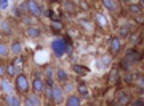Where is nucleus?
<instances>
[{
	"label": "nucleus",
	"mask_w": 144,
	"mask_h": 106,
	"mask_svg": "<svg viewBox=\"0 0 144 106\" xmlns=\"http://www.w3.org/2000/svg\"><path fill=\"white\" fill-rule=\"evenodd\" d=\"M29 99L32 100V103L33 104V106H40V101H39V100L38 99L36 96H35L33 95H31L30 97H29Z\"/></svg>",
	"instance_id": "nucleus-18"
},
{
	"label": "nucleus",
	"mask_w": 144,
	"mask_h": 106,
	"mask_svg": "<svg viewBox=\"0 0 144 106\" xmlns=\"http://www.w3.org/2000/svg\"><path fill=\"white\" fill-rule=\"evenodd\" d=\"M80 101L75 96H71L67 101L66 106H79Z\"/></svg>",
	"instance_id": "nucleus-7"
},
{
	"label": "nucleus",
	"mask_w": 144,
	"mask_h": 106,
	"mask_svg": "<svg viewBox=\"0 0 144 106\" xmlns=\"http://www.w3.org/2000/svg\"><path fill=\"white\" fill-rule=\"evenodd\" d=\"M6 101L9 106H12L13 102V97L11 95H7L6 98Z\"/></svg>",
	"instance_id": "nucleus-27"
},
{
	"label": "nucleus",
	"mask_w": 144,
	"mask_h": 106,
	"mask_svg": "<svg viewBox=\"0 0 144 106\" xmlns=\"http://www.w3.org/2000/svg\"><path fill=\"white\" fill-rule=\"evenodd\" d=\"M47 86H51L53 84V81L52 80V79H48L47 81Z\"/></svg>",
	"instance_id": "nucleus-34"
},
{
	"label": "nucleus",
	"mask_w": 144,
	"mask_h": 106,
	"mask_svg": "<svg viewBox=\"0 0 144 106\" xmlns=\"http://www.w3.org/2000/svg\"><path fill=\"white\" fill-rule=\"evenodd\" d=\"M3 74V68L1 67V66L0 65V76H2Z\"/></svg>",
	"instance_id": "nucleus-35"
},
{
	"label": "nucleus",
	"mask_w": 144,
	"mask_h": 106,
	"mask_svg": "<svg viewBox=\"0 0 144 106\" xmlns=\"http://www.w3.org/2000/svg\"><path fill=\"white\" fill-rule=\"evenodd\" d=\"M136 21L139 23H144V17H141V16H139V17H136Z\"/></svg>",
	"instance_id": "nucleus-33"
},
{
	"label": "nucleus",
	"mask_w": 144,
	"mask_h": 106,
	"mask_svg": "<svg viewBox=\"0 0 144 106\" xmlns=\"http://www.w3.org/2000/svg\"><path fill=\"white\" fill-rule=\"evenodd\" d=\"M52 49L54 51V53L56 56L61 57L64 55V52L65 50V43L64 40L61 39H58L53 41L52 44Z\"/></svg>",
	"instance_id": "nucleus-1"
},
{
	"label": "nucleus",
	"mask_w": 144,
	"mask_h": 106,
	"mask_svg": "<svg viewBox=\"0 0 144 106\" xmlns=\"http://www.w3.org/2000/svg\"><path fill=\"white\" fill-rule=\"evenodd\" d=\"M104 6H105V7L110 10H112L115 7V4L112 1H110V0H105L103 1Z\"/></svg>",
	"instance_id": "nucleus-16"
},
{
	"label": "nucleus",
	"mask_w": 144,
	"mask_h": 106,
	"mask_svg": "<svg viewBox=\"0 0 144 106\" xmlns=\"http://www.w3.org/2000/svg\"><path fill=\"white\" fill-rule=\"evenodd\" d=\"M52 27L55 30H61L63 28V25L59 21H53L52 23Z\"/></svg>",
	"instance_id": "nucleus-20"
},
{
	"label": "nucleus",
	"mask_w": 144,
	"mask_h": 106,
	"mask_svg": "<svg viewBox=\"0 0 144 106\" xmlns=\"http://www.w3.org/2000/svg\"><path fill=\"white\" fill-rule=\"evenodd\" d=\"M1 88L5 92L10 93L12 92V86L6 80H3L1 81Z\"/></svg>",
	"instance_id": "nucleus-10"
},
{
	"label": "nucleus",
	"mask_w": 144,
	"mask_h": 106,
	"mask_svg": "<svg viewBox=\"0 0 144 106\" xmlns=\"http://www.w3.org/2000/svg\"><path fill=\"white\" fill-rule=\"evenodd\" d=\"M53 98L56 102H61L62 100V93L59 88L55 87L53 90Z\"/></svg>",
	"instance_id": "nucleus-6"
},
{
	"label": "nucleus",
	"mask_w": 144,
	"mask_h": 106,
	"mask_svg": "<svg viewBox=\"0 0 144 106\" xmlns=\"http://www.w3.org/2000/svg\"><path fill=\"white\" fill-rule=\"evenodd\" d=\"M78 92L81 95H85L87 93V87L84 84H81L78 86Z\"/></svg>",
	"instance_id": "nucleus-19"
},
{
	"label": "nucleus",
	"mask_w": 144,
	"mask_h": 106,
	"mask_svg": "<svg viewBox=\"0 0 144 106\" xmlns=\"http://www.w3.org/2000/svg\"><path fill=\"white\" fill-rule=\"evenodd\" d=\"M12 106H20V101L16 97H13Z\"/></svg>",
	"instance_id": "nucleus-29"
},
{
	"label": "nucleus",
	"mask_w": 144,
	"mask_h": 106,
	"mask_svg": "<svg viewBox=\"0 0 144 106\" xmlns=\"http://www.w3.org/2000/svg\"><path fill=\"white\" fill-rule=\"evenodd\" d=\"M117 98V106H127L129 101L130 98L127 94L124 92H119L116 96Z\"/></svg>",
	"instance_id": "nucleus-3"
},
{
	"label": "nucleus",
	"mask_w": 144,
	"mask_h": 106,
	"mask_svg": "<svg viewBox=\"0 0 144 106\" xmlns=\"http://www.w3.org/2000/svg\"><path fill=\"white\" fill-rule=\"evenodd\" d=\"M1 34H0V39H1Z\"/></svg>",
	"instance_id": "nucleus-37"
},
{
	"label": "nucleus",
	"mask_w": 144,
	"mask_h": 106,
	"mask_svg": "<svg viewBox=\"0 0 144 106\" xmlns=\"http://www.w3.org/2000/svg\"><path fill=\"white\" fill-rule=\"evenodd\" d=\"M132 106H144V103L140 100H137L133 103Z\"/></svg>",
	"instance_id": "nucleus-31"
},
{
	"label": "nucleus",
	"mask_w": 144,
	"mask_h": 106,
	"mask_svg": "<svg viewBox=\"0 0 144 106\" xmlns=\"http://www.w3.org/2000/svg\"><path fill=\"white\" fill-rule=\"evenodd\" d=\"M33 86L35 90H36L37 92H41L43 89V83L41 80L36 79L33 82Z\"/></svg>",
	"instance_id": "nucleus-11"
},
{
	"label": "nucleus",
	"mask_w": 144,
	"mask_h": 106,
	"mask_svg": "<svg viewBox=\"0 0 144 106\" xmlns=\"http://www.w3.org/2000/svg\"><path fill=\"white\" fill-rule=\"evenodd\" d=\"M12 52L15 54H19L21 51V45L20 43H15L12 45Z\"/></svg>",
	"instance_id": "nucleus-14"
},
{
	"label": "nucleus",
	"mask_w": 144,
	"mask_h": 106,
	"mask_svg": "<svg viewBox=\"0 0 144 106\" xmlns=\"http://www.w3.org/2000/svg\"><path fill=\"white\" fill-rule=\"evenodd\" d=\"M130 11L134 13H139L140 11V8L137 5H136V4H132L131 5L130 7Z\"/></svg>",
	"instance_id": "nucleus-22"
},
{
	"label": "nucleus",
	"mask_w": 144,
	"mask_h": 106,
	"mask_svg": "<svg viewBox=\"0 0 144 106\" xmlns=\"http://www.w3.org/2000/svg\"><path fill=\"white\" fill-rule=\"evenodd\" d=\"M58 77L60 80H65L67 78V74L63 70L59 69L58 71Z\"/></svg>",
	"instance_id": "nucleus-17"
},
{
	"label": "nucleus",
	"mask_w": 144,
	"mask_h": 106,
	"mask_svg": "<svg viewBox=\"0 0 144 106\" xmlns=\"http://www.w3.org/2000/svg\"><path fill=\"white\" fill-rule=\"evenodd\" d=\"M96 19L99 22V23L101 25V26H105L107 25V20L105 17H104L103 15L100 14V13H98L96 15Z\"/></svg>",
	"instance_id": "nucleus-15"
},
{
	"label": "nucleus",
	"mask_w": 144,
	"mask_h": 106,
	"mask_svg": "<svg viewBox=\"0 0 144 106\" xmlns=\"http://www.w3.org/2000/svg\"><path fill=\"white\" fill-rule=\"evenodd\" d=\"M137 84L141 88H144V76H140L137 78Z\"/></svg>",
	"instance_id": "nucleus-23"
},
{
	"label": "nucleus",
	"mask_w": 144,
	"mask_h": 106,
	"mask_svg": "<svg viewBox=\"0 0 144 106\" xmlns=\"http://www.w3.org/2000/svg\"><path fill=\"white\" fill-rule=\"evenodd\" d=\"M8 6V1L7 0H0V8L6 9Z\"/></svg>",
	"instance_id": "nucleus-25"
},
{
	"label": "nucleus",
	"mask_w": 144,
	"mask_h": 106,
	"mask_svg": "<svg viewBox=\"0 0 144 106\" xmlns=\"http://www.w3.org/2000/svg\"><path fill=\"white\" fill-rule=\"evenodd\" d=\"M25 104L26 106H33V104L32 103V100L29 98H26L25 100Z\"/></svg>",
	"instance_id": "nucleus-32"
},
{
	"label": "nucleus",
	"mask_w": 144,
	"mask_h": 106,
	"mask_svg": "<svg viewBox=\"0 0 144 106\" xmlns=\"http://www.w3.org/2000/svg\"><path fill=\"white\" fill-rule=\"evenodd\" d=\"M1 28L2 29V31L4 32V33H6V34H10L12 33V30L10 28V26L9 25V24L6 21L1 22Z\"/></svg>",
	"instance_id": "nucleus-12"
},
{
	"label": "nucleus",
	"mask_w": 144,
	"mask_h": 106,
	"mask_svg": "<svg viewBox=\"0 0 144 106\" xmlns=\"http://www.w3.org/2000/svg\"><path fill=\"white\" fill-rule=\"evenodd\" d=\"M17 84L18 88L22 90V91H26L28 89L29 84L27 80L26 77L23 74L19 75L17 78Z\"/></svg>",
	"instance_id": "nucleus-4"
},
{
	"label": "nucleus",
	"mask_w": 144,
	"mask_h": 106,
	"mask_svg": "<svg viewBox=\"0 0 144 106\" xmlns=\"http://www.w3.org/2000/svg\"><path fill=\"white\" fill-rule=\"evenodd\" d=\"M73 70L77 74L81 75V76H85L87 74V71H89L88 69H86L85 68L79 66V65H75L73 66Z\"/></svg>",
	"instance_id": "nucleus-8"
},
{
	"label": "nucleus",
	"mask_w": 144,
	"mask_h": 106,
	"mask_svg": "<svg viewBox=\"0 0 144 106\" xmlns=\"http://www.w3.org/2000/svg\"><path fill=\"white\" fill-rule=\"evenodd\" d=\"M7 74L10 76H13L15 73V69L14 67L12 64H9L7 67Z\"/></svg>",
	"instance_id": "nucleus-24"
},
{
	"label": "nucleus",
	"mask_w": 144,
	"mask_h": 106,
	"mask_svg": "<svg viewBox=\"0 0 144 106\" xmlns=\"http://www.w3.org/2000/svg\"><path fill=\"white\" fill-rule=\"evenodd\" d=\"M27 6L29 11L35 17H39L41 15V10L38 4L33 1H29L27 2Z\"/></svg>",
	"instance_id": "nucleus-5"
},
{
	"label": "nucleus",
	"mask_w": 144,
	"mask_h": 106,
	"mask_svg": "<svg viewBox=\"0 0 144 106\" xmlns=\"http://www.w3.org/2000/svg\"><path fill=\"white\" fill-rule=\"evenodd\" d=\"M133 77L132 75H127V76H125V81L127 82V83H131V81L133 80Z\"/></svg>",
	"instance_id": "nucleus-30"
},
{
	"label": "nucleus",
	"mask_w": 144,
	"mask_h": 106,
	"mask_svg": "<svg viewBox=\"0 0 144 106\" xmlns=\"http://www.w3.org/2000/svg\"><path fill=\"white\" fill-rule=\"evenodd\" d=\"M111 48L113 51L118 52L120 49V43L118 38H114L111 42Z\"/></svg>",
	"instance_id": "nucleus-13"
},
{
	"label": "nucleus",
	"mask_w": 144,
	"mask_h": 106,
	"mask_svg": "<svg viewBox=\"0 0 144 106\" xmlns=\"http://www.w3.org/2000/svg\"><path fill=\"white\" fill-rule=\"evenodd\" d=\"M139 58H140V56H139V55L137 52L136 50H130L129 52L127 53L125 57L124 58L123 66L126 68L127 67H129V66L132 63L138 61Z\"/></svg>",
	"instance_id": "nucleus-2"
},
{
	"label": "nucleus",
	"mask_w": 144,
	"mask_h": 106,
	"mask_svg": "<svg viewBox=\"0 0 144 106\" xmlns=\"http://www.w3.org/2000/svg\"><path fill=\"white\" fill-rule=\"evenodd\" d=\"M0 55L1 56H6L7 55V50L6 46L2 44H0Z\"/></svg>",
	"instance_id": "nucleus-26"
},
{
	"label": "nucleus",
	"mask_w": 144,
	"mask_h": 106,
	"mask_svg": "<svg viewBox=\"0 0 144 106\" xmlns=\"http://www.w3.org/2000/svg\"><path fill=\"white\" fill-rule=\"evenodd\" d=\"M140 4H141V6L144 8V1H143V0L141 1H140Z\"/></svg>",
	"instance_id": "nucleus-36"
},
{
	"label": "nucleus",
	"mask_w": 144,
	"mask_h": 106,
	"mask_svg": "<svg viewBox=\"0 0 144 106\" xmlns=\"http://www.w3.org/2000/svg\"><path fill=\"white\" fill-rule=\"evenodd\" d=\"M46 94L49 99H52L53 97V91L51 88V86H47L46 87Z\"/></svg>",
	"instance_id": "nucleus-21"
},
{
	"label": "nucleus",
	"mask_w": 144,
	"mask_h": 106,
	"mask_svg": "<svg viewBox=\"0 0 144 106\" xmlns=\"http://www.w3.org/2000/svg\"><path fill=\"white\" fill-rule=\"evenodd\" d=\"M27 34H29V37H31L35 38L38 37L39 35V33H40V31L37 28H34V27H29V29H27Z\"/></svg>",
	"instance_id": "nucleus-9"
},
{
	"label": "nucleus",
	"mask_w": 144,
	"mask_h": 106,
	"mask_svg": "<svg viewBox=\"0 0 144 106\" xmlns=\"http://www.w3.org/2000/svg\"><path fill=\"white\" fill-rule=\"evenodd\" d=\"M46 75L48 79H51L53 76V70L51 68H47L46 70Z\"/></svg>",
	"instance_id": "nucleus-28"
}]
</instances>
